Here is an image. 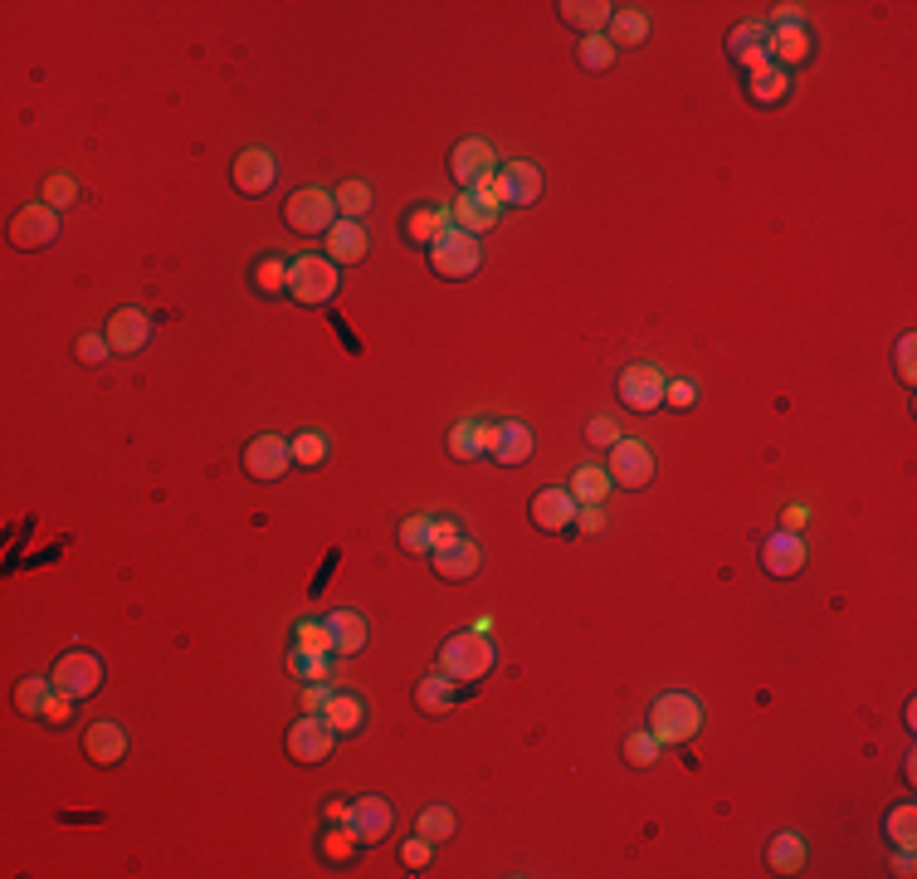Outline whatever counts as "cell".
Wrapping results in <instances>:
<instances>
[{
  "mask_svg": "<svg viewBox=\"0 0 917 879\" xmlns=\"http://www.w3.org/2000/svg\"><path fill=\"white\" fill-rule=\"evenodd\" d=\"M337 748V732L323 724V714H303L298 724L288 728V738H283V752H288L293 762H303V768H318V762L332 758Z\"/></svg>",
  "mask_w": 917,
  "mask_h": 879,
  "instance_id": "11",
  "label": "cell"
},
{
  "mask_svg": "<svg viewBox=\"0 0 917 879\" xmlns=\"http://www.w3.org/2000/svg\"><path fill=\"white\" fill-rule=\"evenodd\" d=\"M883 836L898 845V850H913V845H917V806L913 802L893 806L888 816H883Z\"/></svg>",
  "mask_w": 917,
  "mask_h": 879,
  "instance_id": "38",
  "label": "cell"
},
{
  "mask_svg": "<svg viewBox=\"0 0 917 879\" xmlns=\"http://www.w3.org/2000/svg\"><path fill=\"white\" fill-rule=\"evenodd\" d=\"M288 674H293L298 684H323V680H332V655H308V650L293 645Z\"/></svg>",
  "mask_w": 917,
  "mask_h": 879,
  "instance_id": "40",
  "label": "cell"
},
{
  "mask_svg": "<svg viewBox=\"0 0 917 879\" xmlns=\"http://www.w3.org/2000/svg\"><path fill=\"white\" fill-rule=\"evenodd\" d=\"M806 840L796 836V831H780V836H772V845H766V870L772 875H800L806 870Z\"/></svg>",
  "mask_w": 917,
  "mask_h": 879,
  "instance_id": "32",
  "label": "cell"
},
{
  "mask_svg": "<svg viewBox=\"0 0 917 879\" xmlns=\"http://www.w3.org/2000/svg\"><path fill=\"white\" fill-rule=\"evenodd\" d=\"M347 831L361 840V850H371V845H381L395 831V806L386 802V796H376V792L357 796L352 816H347Z\"/></svg>",
  "mask_w": 917,
  "mask_h": 879,
  "instance_id": "14",
  "label": "cell"
},
{
  "mask_svg": "<svg viewBox=\"0 0 917 879\" xmlns=\"http://www.w3.org/2000/svg\"><path fill=\"white\" fill-rule=\"evenodd\" d=\"M493 664H498V645L489 636H479V630H455V636L439 645V674H449L459 690L483 684L493 674Z\"/></svg>",
  "mask_w": 917,
  "mask_h": 879,
  "instance_id": "1",
  "label": "cell"
},
{
  "mask_svg": "<svg viewBox=\"0 0 917 879\" xmlns=\"http://www.w3.org/2000/svg\"><path fill=\"white\" fill-rule=\"evenodd\" d=\"M415 831H421L425 840H449L459 831V821H455V811H449V806H425L421 816H415Z\"/></svg>",
  "mask_w": 917,
  "mask_h": 879,
  "instance_id": "45",
  "label": "cell"
},
{
  "mask_svg": "<svg viewBox=\"0 0 917 879\" xmlns=\"http://www.w3.org/2000/svg\"><path fill=\"white\" fill-rule=\"evenodd\" d=\"M610 489H615V484H610V475H605V469H596V465H581L571 475V499L576 503H605Z\"/></svg>",
  "mask_w": 917,
  "mask_h": 879,
  "instance_id": "37",
  "label": "cell"
},
{
  "mask_svg": "<svg viewBox=\"0 0 917 879\" xmlns=\"http://www.w3.org/2000/svg\"><path fill=\"white\" fill-rule=\"evenodd\" d=\"M576 64H581L586 74H605V69H615V44H610L605 35H586L581 44H576Z\"/></svg>",
  "mask_w": 917,
  "mask_h": 879,
  "instance_id": "39",
  "label": "cell"
},
{
  "mask_svg": "<svg viewBox=\"0 0 917 879\" xmlns=\"http://www.w3.org/2000/svg\"><path fill=\"white\" fill-rule=\"evenodd\" d=\"M429 567H435V577H439V582H469L473 572L483 567V552H479V543H469V538H459L455 547H439V552H429Z\"/></svg>",
  "mask_w": 917,
  "mask_h": 879,
  "instance_id": "25",
  "label": "cell"
},
{
  "mask_svg": "<svg viewBox=\"0 0 917 879\" xmlns=\"http://www.w3.org/2000/svg\"><path fill=\"white\" fill-rule=\"evenodd\" d=\"M469 191H473V196H479V200H483V206H489V210H498V216H503V210H507V206H503V191H498V172H489V176H483L479 186H469Z\"/></svg>",
  "mask_w": 917,
  "mask_h": 879,
  "instance_id": "56",
  "label": "cell"
},
{
  "mask_svg": "<svg viewBox=\"0 0 917 879\" xmlns=\"http://www.w3.org/2000/svg\"><path fill=\"white\" fill-rule=\"evenodd\" d=\"M332 200H337V216L342 220H361L371 210V186L367 182H342L332 191Z\"/></svg>",
  "mask_w": 917,
  "mask_h": 879,
  "instance_id": "41",
  "label": "cell"
},
{
  "mask_svg": "<svg viewBox=\"0 0 917 879\" xmlns=\"http://www.w3.org/2000/svg\"><path fill=\"white\" fill-rule=\"evenodd\" d=\"M728 59L738 64V69L756 74V69H772L776 54H772V25L766 20H746L728 35Z\"/></svg>",
  "mask_w": 917,
  "mask_h": 879,
  "instance_id": "13",
  "label": "cell"
},
{
  "mask_svg": "<svg viewBox=\"0 0 917 879\" xmlns=\"http://www.w3.org/2000/svg\"><path fill=\"white\" fill-rule=\"evenodd\" d=\"M230 176H234V191H240V196H264V191L279 182V162L269 146H244V152L234 156Z\"/></svg>",
  "mask_w": 917,
  "mask_h": 879,
  "instance_id": "16",
  "label": "cell"
},
{
  "mask_svg": "<svg viewBox=\"0 0 917 879\" xmlns=\"http://www.w3.org/2000/svg\"><path fill=\"white\" fill-rule=\"evenodd\" d=\"M327 694H332V684H303V714H323Z\"/></svg>",
  "mask_w": 917,
  "mask_h": 879,
  "instance_id": "58",
  "label": "cell"
},
{
  "mask_svg": "<svg viewBox=\"0 0 917 879\" xmlns=\"http://www.w3.org/2000/svg\"><path fill=\"white\" fill-rule=\"evenodd\" d=\"M459 538H463V523H459V518H449V513L429 518V552H439V547H455Z\"/></svg>",
  "mask_w": 917,
  "mask_h": 879,
  "instance_id": "49",
  "label": "cell"
},
{
  "mask_svg": "<svg viewBox=\"0 0 917 879\" xmlns=\"http://www.w3.org/2000/svg\"><path fill=\"white\" fill-rule=\"evenodd\" d=\"M532 449H537V440L523 421H483V459H493V465H527Z\"/></svg>",
  "mask_w": 917,
  "mask_h": 879,
  "instance_id": "10",
  "label": "cell"
},
{
  "mask_svg": "<svg viewBox=\"0 0 917 879\" xmlns=\"http://www.w3.org/2000/svg\"><path fill=\"white\" fill-rule=\"evenodd\" d=\"M323 816H327V821H342V826H347V816H352V802H327V806H323Z\"/></svg>",
  "mask_w": 917,
  "mask_h": 879,
  "instance_id": "60",
  "label": "cell"
},
{
  "mask_svg": "<svg viewBox=\"0 0 917 879\" xmlns=\"http://www.w3.org/2000/svg\"><path fill=\"white\" fill-rule=\"evenodd\" d=\"M561 25H571V30H581V40L586 35H600V30L610 25V15H615V6L610 0H561Z\"/></svg>",
  "mask_w": 917,
  "mask_h": 879,
  "instance_id": "29",
  "label": "cell"
},
{
  "mask_svg": "<svg viewBox=\"0 0 917 879\" xmlns=\"http://www.w3.org/2000/svg\"><path fill=\"white\" fill-rule=\"evenodd\" d=\"M576 509L581 503L571 499V489H537L527 503V518L537 533H576Z\"/></svg>",
  "mask_w": 917,
  "mask_h": 879,
  "instance_id": "15",
  "label": "cell"
},
{
  "mask_svg": "<svg viewBox=\"0 0 917 879\" xmlns=\"http://www.w3.org/2000/svg\"><path fill=\"white\" fill-rule=\"evenodd\" d=\"M806 523H810V513H806V509H786V533H800Z\"/></svg>",
  "mask_w": 917,
  "mask_h": 879,
  "instance_id": "61",
  "label": "cell"
},
{
  "mask_svg": "<svg viewBox=\"0 0 917 879\" xmlns=\"http://www.w3.org/2000/svg\"><path fill=\"white\" fill-rule=\"evenodd\" d=\"M59 240V210L35 200V206H20L15 216H10V245L25 254H40L50 250V245Z\"/></svg>",
  "mask_w": 917,
  "mask_h": 879,
  "instance_id": "9",
  "label": "cell"
},
{
  "mask_svg": "<svg viewBox=\"0 0 917 879\" xmlns=\"http://www.w3.org/2000/svg\"><path fill=\"white\" fill-rule=\"evenodd\" d=\"M84 752L94 768H118L128 758V732H122V724H112V718H98L84 732Z\"/></svg>",
  "mask_w": 917,
  "mask_h": 879,
  "instance_id": "21",
  "label": "cell"
},
{
  "mask_svg": "<svg viewBox=\"0 0 917 879\" xmlns=\"http://www.w3.org/2000/svg\"><path fill=\"white\" fill-rule=\"evenodd\" d=\"M249 289H254L259 299H274V293H288V264H283L279 254L254 259V269H249Z\"/></svg>",
  "mask_w": 917,
  "mask_h": 879,
  "instance_id": "36",
  "label": "cell"
},
{
  "mask_svg": "<svg viewBox=\"0 0 917 879\" xmlns=\"http://www.w3.org/2000/svg\"><path fill=\"white\" fill-rule=\"evenodd\" d=\"M367 250H371V240H367V230H361V220L337 216V225L327 230V259H332L337 269H347V264H361Z\"/></svg>",
  "mask_w": 917,
  "mask_h": 879,
  "instance_id": "27",
  "label": "cell"
},
{
  "mask_svg": "<svg viewBox=\"0 0 917 879\" xmlns=\"http://www.w3.org/2000/svg\"><path fill=\"white\" fill-rule=\"evenodd\" d=\"M283 225L293 235H327L337 225V200L323 186H303L283 200Z\"/></svg>",
  "mask_w": 917,
  "mask_h": 879,
  "instance_id": "5",
  "label": "cell"
},
{
  "mask_svg": "<svg viewBox=\"0 0 917 879\" xmlns=\"http://www.w3.org/2000/svg\"><path fill=\"white\" fill-rule=\"evenodd\" d=\"M600 528H605L600 503H581V509H576V533H600Z\"/></svg>",
  "mask_w": 917,
  "mask_h": 879,
  "instance_id": "57",
  "label": "cell"
},
{
  "mask_svg": "<svg viewBox=\"0 0 917 879\" xmlns=\"http://www.w3.org/2000/svg\"><path fill=\"white\" fill-rule=\"evenodd\" d=\"M318 855H323L327 865H352L357 855H361V840L342 826V821H327V831H323V840H318Z\"/></svg>",
  "mask_w": 917,
  "mask_h": 879,
  "instance_id": "35",
  "label": "cell"
},
{
  "mask_svg": "<svg viewBox=\"0 0 917 879\" xmlns=\"http://www.w3.org/2000/svg\"><path fill=\"white\" fill-rule=\"evenodd\" d=\"M703 728V704L694 694H659L649 704V732L659 742H694Z\"/></svg>",
  "mask_w": 917,
  "mask_h": 879,
  "instance_id": "3",
  "label": "cell"
},
{
  "mask_svg": "<svg viewBox=\"0 0 917 879\" xmlns=\"http://www.w3.org/2000/svg\"><path fill=\"white\" fill-rule=\"evenodd\" d=\"M429 845H435V840H425V836H415V840L401 845V865H405V870H415V875L429 870Z\"/></svg>",
  "mask_w": 917,
  "mask_h": 879,
  "instance_id": "55",
  "label": "cell"
},
{
  "mask_svg": "<svg viewBox=\"0 0 917 879\" xmlns=\"http://www.w3.org/2000/svg\"><path fill=\"white\" fill-rule=\"evenodd\" d=\"M605 475L615 489H644V484H654V475H659V459H654V449L644 445V440H625L620 435L615 445H610V465H605Z\"/></svg>",
  "mask_w": 917,
  "mask_h": 879,
  "instance_id": "6",
  "label": "cell"
},
{
  "mask_svg": "<svg viewBox=\"0 0 917 879\" xmlns=\"http://www.w3.org/2000/svg\"><path fill=\"white\" fill-rule=\"evenodd\" d=\"M664 405H674V411H694V405H698V387L688 377L669 381V387H664Z\"/></svg>",
  "mask_w": 917,
  "mask_h": 879,
  "instance_id": "53",
  "label": "cell"
},
{
  "mask_svg": "<svg viewBox=\"0 0 917 879\" xmlns=\"http://www.w3.org/2000/svg\"><path fill=\"white\" fill-rule=\"evenodd\" d=\"M449 455L455 459H483V421H459L449 431Z\"/></svg>",
  "mask_w": 917,
  "mask_h": 879,
  "instance_id": "43",
  "label": "cell"
},
{
  "mask_svg": "<svg viewBox=\"0 0 917 879\" xmlns=\"http://www.w3.org/2000/svg\"><path fill=\"white\" fill-rule=\"evenodd\" d=\"M806 543H800V533H772L762 543V567L766 577H796L800 567H806Z\"/></svg>",
  "mask_w": 917,
  "mask_h": 879,
  "instance_id": "23",
  "label": "cell"
},
{
  "mask_svg": "<svg viewBox=\"0 0 917 879\" xmlns=\"http://www.w3.org/2000/svg\"><path fill=\"white\" fill-rule=\"evenodd\" d=\"M327 621V636H332V655H342V660H352L367 650V640H371V626H367V616L361 611H332V616H323Z\"/></svg>",
  "mask_w": 917,
  "mask_h": 879,
  "instance_id": "24",
  "label": "cell"
},
{
  "mask_svg": "<svg viewBox=\"0 0 917 879\" xmlns=\"http://www.w3.org/2000/svg\"><path fill=\"white\" fill-rule=\"evenodd\" d=\"M337 289H342V269L327 254H303L288 264V299L298 308H323Z\"/></svg>",
  "mask_w": 917,
  "mask_h": 879,
  "instance_id": "2",
  "label": "cell"
},
{
  "mask_svg": "<svg viewBox=\"0 0 917 879\" xmlns=\"http://www.w3.org/2000/svg\"><path fill=\"white\" fill-rule=\"evenodd\" d=\"M659 748H664V742L654 738L649 728H640V732H630V738H625V762H630V768H654V762H659Z\"/></svg>",
  "mask_w": 917,
  "mask_h": 879,
  "instance_id": "46",
  "label": "cell"
},
{
  "mask_svg": "<svg viewBox=\"0 0 917 879\" xmlns=\"http://www.w3.org/2000/svg\"><path fill=\"white\" fill-rule=\"evenodd\" d=\"M240 465H244V475L254 484H279L283 475H288V465H293V449H288V440H283V435H254L244 445Z\"/></svg>",
  "mask_w": 917,
  "mask_h": 879,
  "instance_id": "12",
  "label": "cell"
},
{
  "mask_svg": "<svg viewBox=\"0 0 917 879\" xmlns=\"http://www.w3.org/2000/svg\"><path fill=\"white\" fill-rule=\"evenodd\" d=\"M449 225H455V230H463V235H473V240H479V235H489L493 225H498V210H489V206H483V200L473 196V191H463V196L455 200V210H449Z\"/></svg>",
  "mask_w": 917,
  "mask_h": 879,
  "instance_id": "33",
  "label": "cell"
},
{
  "mask_svg": "<svg viewBox=\"0 0 917 879\" xmlns=\"http://www.w3.org/2000/svg\"><path fill=\"white\" fill-rule=\"evenodd\" d=\"M323 724L337 732V738H357L367 728V698L352 694V690H332L323 704Z\"/></svg>",
  "mask_w": 917,
  "mask_h": 879,
  "instance_id": "22",
  "label": "cell"
},
{
  "mask_svg": "<svg viewBox=\"0 0 917 879\" xmlns=\"http://www.w3.org/2000/svg\"><path fill=\"white\" fill-rule=\"evenodd\" d=\"M498 191H503V206L527 210V206H537V200H542L547 182H542V166H532V162H507V166H498Z\"/></svg>",
  "mask_w": 917,
  "mask_h": 879,
  "instance_id": "17",
  "label": "cell"
},
{
  "mask_svg": "<svg viewBox=\"0 0 917 879\" xmlns=\"http://www.w3.org/2000/svg\"><path fill=\"white\" fill-rule=\"evenodd\" d=\"M455 698H459V684L449 680V674H425L421 684H415V708L421 714H429V718H445L449 708H455Z\"/></svg>",
  "mask_w": 917,
  "mask_h": 879,
  "instance_id": "30",
  "label": "cell"
},
{
  "mask_svg": "<svg viewBox=\"0 0 917 879\" xmlns=\"http://www.w3.org/2000/svg\"><path fill=\"white\" fill-rule=\"evenodd\" d=\"M445 230H449V210H439V206H411L401 216V235L411 250H429Z\"/></svg>",
  "mask_w": 917,
  "mask_h": 879,
  "instance_id": "26",
  "label": "cell"
},
{
  "mask_svg": "<svg viewBox=\"0 0 917 879\" xmlns=\"http://www.w3.org/2000/svg\"><path fill=\"white\" fill-rule=\"evenodd\" d=\"M288 449H293V465L318 469L323 459H327V435L323 431H298V435L288 440Z\"/></svg>",
  "mask_w": 917,
  "mask_h": 879,
  "instance_id": "44",
  "label": "cell"
},
{
  "mask_svg": "<svg viewBox=\"0 0 917 879\" xmlns=\"http://www.w3.org/2000/svg\"><path fill=\"white\" fill-rule=\"evenodd\" d=\"M786 98H790V74L780 69V64L746 74V104L752 108H780Z\"/></svg>",
  "mask_w": 917,
  "mask_h": 879,
  "instance_id": "28",
  "label": "cell"
},
{
  "mask_svg": "<svg viewBox=\"0 0 917 879\" xmlns=\"http://www.w3.org/2000/svg\"><path fill=\"white\" fill-rule=\"evenodd\" d=\"M429 269H435L439 279H449V284H463V279H473L479 274V264H483V250H479V240L473 235H463L449 225L445 235H439L435 245H429Z\"/></svg>",
  "mask_w": 917,
  "mask_h": 879,
  "instance_id": "4",
  "label": "cell"
},
{
  "mask_svg": "<svg viewBox=\"0 0 917 879\" xmlns=\"http://www.w3.org/2000/svg\"><path fill=\"white\" fill-rule=\"evenodd\" d=\"M489 172H498V152L483 138H463L455 152H449V176L469 191V186H479Z\"/></svg>",
  "mask_w": 917,
  "mask_h": 879,
  "instance_id": "19",
  "label": "cell"
},
{
  "mask_svg": "<svg viewBox=\"0 0 917 879\" xmlns=\"http://www.w3.org/2000/svg\"><path fill=\"white\" fill-rule=\"evenodd\" d=\"M888 870L898 875V879H908V875L917 870V865H913V850H898V855H893V865H888Z\"/></svg>",
  "mask_w": 917,
  "mask_h": 879,
  "instance_id": "59",
  "label": "cell"
},
{
  "mask_svg": "<svg viewBox=\"0 0 917 879\" xmlns=\"http://www.w3.org/2000/svg\"><path fill=\"white\" fill-rule=\"evenodd\" d=\"M586 440H591V445H600V449L615 445V440H620L615 415H591V421H586Z\"/></svg>",
  "mask_w": 917,
  "mask_h": 879,
  "instance_id": "52",
  "label": "cell"
},
{
  "mask_svg": "<svg viewBox=\"0 0 917 879\" xmlns=\"http://www.w3.org/2000/svg\"><path fill=\"white\" fill-rule=\"evenodd\" d=\"M293 645L308 650V655H332V636H327V621H298V626H293Z\"/></svg>",
  "mask_w": 917,
  "mask_h": 879,
  "instance_id": "47",
  "label": "cell"
},
{
  "mask_svg": "<svg viewBox=\"0 0 917 879\" xmlns=\"http://www.w3.org/2000/svg\"><path fill=\"white\" fill-rule=\"evenodd\" d=\"M605 40L615 44V54L620 50H640V44L649 40V15H644V10H615L610 25H605Z\"/></svg>",
  "mask_w": 917,
  "mask_h": 879,
  "instance_id": "34",
  "label": "cell"
},
{
  "mask_svg": "<svg viewBox=\"0 0 917 879\" xmlns=\"http://www.w3.org/2000/svg\"><path fill=\"white\" fill-rule=\"evenodd\" d=\"M50 680H54V690H59V694L88 698V694H98V690H103L108 664L98 660L94 650H69V655H59V660H54Z\"/></svg>",
  "mask_w": 917,
  "mask_h": 879,
  "instance_id": "7",
  "label": "cell"
},
{
  "mask_svg": "<svg viewBox=\"0 0 917 879\" xmlns=\"http://www.w3.org/2000/svg\"><path fill=\"white\" fill-rule=\"evenodd\" d=\"M108 352H112V347H108L103 333H84V337H78V362H84V367H103Z\"/></svg>",
  "mask_w": 917,
  "mask_h": 879,
  "instance_id": "51",
  "label": "cell"
},
{
  "mask_svg": "<svg viewBox=\"0 0 917 879\" xmlns=\"http://www.w3.org/2000/svg\"><path fill=\"white\" fill-rule=\"evenodd\" d=\"M78 718V698L74 694H54V704H50V714H44V724L50 728H69Z\"/></svg>",
  "mask_w": 917,
  "mask_h": 879,
  "instance_id": "54",
  "label": "cell"
},
{
  "mask_svg": "<svg viewBox=\"0 0 917 879\" xmlns=\"http://www.w3.org/2000/svg\"><path fill=\"white\" fill-rule=\"evenodd\" d=\"M54 680L50 674H25V680L15 684V714H25V718H40L44 724V714H50V704H54Z\"/></svg>",
  "mask_w": 917,
  "mask_h": 879,
  "instance_id": "31",
  "label": "cell"
},
{
  "mask_svg": "<svg viewBox=\"0 0 917 879\" xmlns=\"http://www.w3.org/2000/svg\"><path fill=\"white\" fill-rule=\"evenodd\" d=\"M103 337H108V347L118 357H138L146 343H152V318H146L142 308H118L112 318L103 323Z\"/></svg>",
  "mask_w": 917,
  "mask_h": 879,
  "instance_id": "18",
  "label": "cell"
},
{
  "mask_svg": "<svg viewBox=\"0 0 917 879\" xmlns=\"http://www.w3.org/2000/svg\"><path fill=\"white\" fill-rule=\"evenodd\" d=\"M44 206H54V210H64V206H74L78 200V182L74 176H64V172H54V176H44Z\"/></svg>",
  "mask_w": 917,
  "mask_h": 879,
  "instance_id": "48",
  "label": "cell"
},
{
  "mask_svg": "<svg viewBox=\"0 0 917 879\" xmlns=\"http://www.w3.org/2000/svg\"><path fill=\"white\" fill-rule=\"evenodd\" d=\"M917 337L913 333H903L898 337V352H893V367H898V377H903V387H917Z\"/></svg>",
  "mask_w": 917,
  "mask_h": 879,
  "instance_id": "50",
  "label": "cell"
},
{
  "mask_svg": "<svg viewBox=\"0 0 917 879\" xmlns=\"http://www.w3.org/2000/svg\"><path fill=\"white\" fill-rule=\"evenodd\" d=\"M772 54L780 69H796V64H810L815 59V30L806 20H780L772 25Z\"/></svg>",
  "mask_w": 917,
  "mask_h": 879,
  "instance_id": "20",
  "label": "cell"
},
{
  "mask_svg": "<svg viewBox=\"0 0 917 879\" xmlns=\"http://www.w3.org/2000/svg\"><path fill=\"white\" fill-rule=\"evenodd\" d=\"M664 387H669V377H664L654 362H630L625 371H620V381H615L620 405H625V411H635V415L659 411V405H664Z\"/></svg>",
  "mask_w": 917,
  "mask_h": 879,
  "instance_id": "8",
  "label": "cell"
},
{
  "mask_svg": "<svg viewBox=\"0 0 917 879\" xmlns=\"http://www.w3.org/2000/svg\"><path fill=\"white\" fill-rule=\"evenodd\" d=\"M395 543H401L405 557H429V513H411L401 523V533H395Z\"/></svg>",
  "mask_w": 917,
  "mask_h": 879,
  "instance_id": "42",
  "label": "cell"
}]
</instances>
